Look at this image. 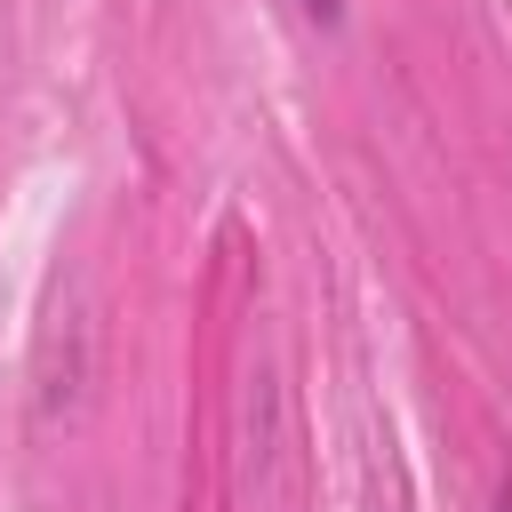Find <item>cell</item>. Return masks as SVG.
<instances>
[{
    "instance_id": "7a4b0ae2",
    "label": "cell",
    "mask_w": 512,
    "mask_h": 512,
    "mask_svg": "<svg viewBox=\"0 0 512 512\" xmlns=\"http://www.w3.org/2000/svg\"><path fill=\"white\" fill-rule=\"evenodd\" d=\"M496 512H512V488H504V504H496Z\"/></svg>"
},
{
    "instance_id": "6da1fadb",
    "label": "cell",
    "mask_w": 512,
    "mask_h": 512,
    "mask_svg": "<svg viewBox=\"0 0 512 512\" xmlns=\"http://www.w3.org/2000/svg\"><path fill=\"white\" fill-rule=\"evenodd\" d=\"M296 8H304L312 24H336V16H344V0H296Z\"/></svg>"
}]
</instances>
